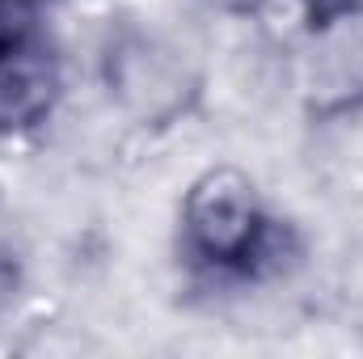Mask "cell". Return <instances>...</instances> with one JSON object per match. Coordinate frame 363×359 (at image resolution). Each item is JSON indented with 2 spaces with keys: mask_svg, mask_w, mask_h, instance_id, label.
I'll use <instances>...</instances> for the list:
<instances>
[{
  "mask_svg": "<svg viewBox=\"0 0 363 359\" xmlns=\"http://www.w3.org/2000/svg\"><path fill=\"white\" fill-rule=\"evenodd\" d=\"M186 228L207 258H241L258 233V207L250 182L237 170L203 174L186 199Z\"/></svg>",
  "mask_w": 363,
  "mask_h": 359,
  "instance_id": "cell-1",
  "label": "cell"
},
{
  "mask_svg": "<svg viewBox=\"0 0 363 359\" xmlns=\"http://www.w3.org/2000/svg\"><path fill=\"white\" fill-rule=\"evenodd\" d=\"M55 93V68L17 26H0V127L34 123Z\"/></svg>",
  "mask_w": 363,
  "mask_h": 359,
  "instance_id": "cell-2",
  "label": "cell"
},
{
  "mask_svg": "<svg viewBox=\"0 0 363 359\" xmlns=\"http://www.w3.org/2000/svg\"><path fill=\"white\" fill-rule=\"evenodd\" d=\"M304 81L317 101L342 106L363 93V17H338L325 26L304 60Z\"/></svg>",
  "mask_w": 363,
  "mask_h": 359,
  "instance_id": "cell-3",
  "label": "cell"
}]
</instances>
